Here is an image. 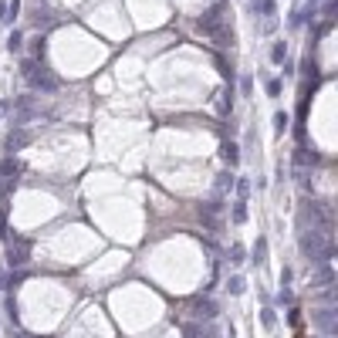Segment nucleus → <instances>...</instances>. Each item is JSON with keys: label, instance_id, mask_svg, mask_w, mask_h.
Masks as SVG:
<instances>
[{"label": "nucleus", "instance_id": "obj_7", "mask_svg": "<svg viewBox=\"0 0 338 338\" xmlns=\"http://www.w3.org/2000/svg\"><path fill=\"white\" fill-rule=\"evenodd\" d=\"M230 220H233V223H244V220H247V200H237V203H233Z\"/></svg>", "mask_w": 338, "mask_h": 338}, {"label": "nucleus", "instance_id": "obj_10", "mask_svg": "<svg viewBox=\"0 0 338 338\" xmlns=\"http://www.w3.org/2000/svg\"><path fill=\"white\" fill-rule=\"evenodd\" d=\"M287 122H291V115H287V112H277V115H274V132L284 135L287 132Z\"/></svg>", "mask_w": 338, "mask_h": 338}, {"label": "nucleus", "instance_id": "obj_16", "mask_svg": "<svg viewBox=\"0 0 338 338\" xmlns=\"http://www.w3.org/2000/svg\"><path fill=\"white\" fill-rule=\"evenodd\" d=\"M261 321H264V328H274V321H277V318H274V308H264V311H261Z\"/></svg>", "mask_w": 338, "mask_h": 338}, {"label": "nucleus", "instance_id": "obj_17", "mask_svg": "<svg viewBox=\"0 0 338 338\" xmlns=\"http://www.w3.org/2000/svg\"><path fill=\"white\" fill-rule=\"evenodd\" d=\"M267 95H270V98H277V95H281V81H277V78H267Z\"/></svg>", "mask_w": 338, "mask_h": 338}, {"label": "nucleus", "instance_id": "obj_1", "mask_svg": "<svg viewBox=\"0 0 338 338\" xmlns=\"http://www.w3.org/2000/svg\"><path fill=\"white\" fill-rule=\"evenodd\" d=\"M196 27H200L203 34H210V37H213V44H220V48L233 44V31H230V27L223 24L220 10H210V14H203L200 20H196Z\"/></svg>", "mask_w": 338, "mask_h": 338}, {"label": "nucleus", "instance_id": "obj_15", "mask_svg": "<svg viewBox=\"0 0 338 338\" xmlns=\"http://www.w3.org/2000/svg\"><path fill=\"white\" fill-rule=\"evenodd\" d=\"M244 254H247V250H244L240 244H230V261H233V264H240V261H244Z\"/></svg>", "mask_w": 338, "mask_h": 338}, {"label": "nucleus", "instance_id": "obj_12", "mask_svg": "<svg viewBox=\"0 0 338 338\" xmlns=\"http://www.w3.org/2000/svg\"><path fill=\"white\" fill-rule=\"evenodd\" d=\"M244 287H247V281H244V277H240V274H237V277H230V281H227V291H230V294H244Z\"/></svg>", "mask_w": 338, "mask_h": 338}, {"label": "nucleus", "instance_id": "obj_9", "mask_svg": "<svg viewBox=\"0 0 338 338\" xmlns=\"http://www.w3.org/2000/svg\"><path fill=\"white\" fill-rule=\"evenodd\" d=\"M20 173H24V166H20L17 159H7V162H3V176H7V179H17Z\"/></svg>", "mask_w": 338, "mask_h": 338}, {"label": "nucleus", "instance_id": "obj_14", "mask_svg": "<svg viewBox=\"0 0 338 338\" xmlns=\"http://www.w3.org/2000/svg\"><path fill=\"white\" fill-rule=\"evenodd\" d=\"M233 186H237V200H247V193H250V179H237Z\"/></svg>", "mask_w": 338, "mask_h": 338}, {"label": "nucleus", "instance_id": "obj_3", "mask_svg": "<svg viewBox=\"0 0 338 338\" xmlns=\"http://www.w3.org/2000/svg\"><path fill=\"white\" fill-rule=\"evenodd\" d=\"M27 261H31V257H27V240L14 237L10 247H7V264H10V267H24Z\"/></svg>", "mask_w": 338, "mask_h": 338}, {"label": "nucleus", "instance_id": "obj_18", "mask_svg": "<svg viewBox=\"0 0 338 338\" xmlns=\"http://www.w3.org/2000/svg\"><path fill=\"white\" fill-rule=\"evenodd\" d=\"M3 17H7V3H0V20H3Z\"/></svg>", "mask_w": 338, "mask_h": 338}, {"label": "nucleus", "instance_id": "obj_5", "mask_svg": "<svg viewBox=\"0 0 338 338\" xmlns=\"http://www.w3.org/2000/svg\"><path fill=\"white\" fill-rule=\"evenodd\" d=\"M220 156H223L230 166H237V162H240V145H237V142H223V145H220Z\"/></svg>", "mask_w": 338, "mask_h": 338}, {"label": "nucleus", "instance_id": "obj_2", "mask_svg": "<svg viewBox=\"0 0 338 338\" xmlns=\"http://www.w3.org/2000/svg\"><path fill=\"white\" fill-rule=\"evenodd\" d=\"M20 74L31 81V88H41V91H54V88H58V78H54L51 71L37 68L34 61H24V65H20Z\"/></svg>", "mask_w": 338, "mask_h": 338}, {"label": "nucleus", "instance_id": "obj_4", "mask_svg": "<svg viewBox=\"0 0 338 338\" xmlns=\"http://www.w3.org/2000/svg\"><path fill=\"white\" fill-rule=\"evenodd\" d=\"M190 308H193V315H196V318H216V304H213L210 298H196Z\"/></svg>", "mask_w": 338, "mask_h": 338}, {"label": "nucleus", "instance_id": "obj_11", "mask_svg": "<svg viewBox=\"0 0 338 338\" xmlns=\"http://www.w3.org/2000/svg\"><path fill=\"white\" fill-rule=\"evenodd\" d=\"M254 261H257V264H264V261H267V240H264V237H257V247H254Z\"/></svg>", "mask_w": 338, "mask_h": 338}, {"label": "nucleus", "instance_id": "obj_6", "mask_svg": "<svg viewBox=\"0 0 338 338\" xmlns=\"http://www.w3.org/2000/svg\"><path fill=\"white\" fill-rule=\"evenodd\" d=\"M233 183H237V176H230V173H220V176H216V196L230 193V190H233Z\"/></svg>", "mask_w": 338, "mask_h": 338}, {"label": "nucleus", "instance_id": "obj_8", "mask_svg": "<svg viewBox=\"0 0 338 338\" xmlns=\"http://www.w3.org/2000/svg\"><path fill=\"white\" fill-rule=\"evenodd\" d=\"M284 58H287V44L277 41V44L270 48V61H274V65H284Z\"/></svg>", "mask_w": 338, "mask_h": 338}, {"label": "nucleus", "instance_id": "obj_13", "mask_svg": "<svg viewBox=\"0 0 338 338\" xmlns=\"http://www.w3.org/2000/svg\"><path fill=\"white\" fill-rule=\"evenodd\" d=\"M20 48H24V37H20V31H14L7 37V51H20Z\"/></svg>", "mask_w": 338, "mask_h": 338}]
</instances>
